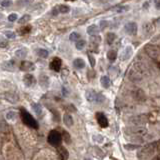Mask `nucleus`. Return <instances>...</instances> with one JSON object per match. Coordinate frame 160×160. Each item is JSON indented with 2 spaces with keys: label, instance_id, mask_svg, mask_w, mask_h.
Masks as SVG:
<instances>
[{
  "label": "nucleus",
  "instance_id": "46",
  "mask_svg": "<svg viewBox=\"0 0 160 160\" xmlns=\"http://www.w3.org/2000/svg\"><path fill=\"white\" fill-rule=\"evenodd\" d=\"M159 3H160V1H156L155 2V4H156V8L157 9H159L160 7H159Z\"/></svg>",
  "mask_w": 160,
  "mask_h": 160
},
{
  "label": "nucleus",
  "instance_id": "16",
  "mask_svg": "<svg viewBox=\"0 0 160 160\" xmlns=\"http://www.w3.org/2000/svg\"><path fill=\"white\" fill-rule=\"evenodd\" d=\"M85 94H86V99L89 102H95L97 93L94 90H87Z\"/></svg>",
  "mask_w": 160,
  "mask_h": 160
},
{
  "label": "nucleus",
  "instance_id": "7",
  "mask_svg": "<svg viewBox=\"0 0 160 160\" xmlns=\"http://www.w3.org/2000/svg\"><path fill=\"white\" fill-rule=\"evenodd\" d=\"M23 82L27 87H34L36 85V79L32 74H25L23 77Z\"/></svg>",
  "mask_w": 160,
  "mask_h": 160
},
{
  "label": "nucleus",
  "instance_id": "38",
  "mask_svg": "<svg viewBox=\"0 0 160 160\" xmlns=\"http://www.w3.org/2000/svg\"><path fill=\"white\" fill-rule=\"evenodd\" d=\"M88 59H89V61H90V65H91V67H94L95 66V58L93 57V55H91V54H88Z\"/></svg>",
  "mask_w": 160,
  "mask_h": 160
},
{
  "label": "nucleus",
  "instance_id": "22",
  "mask_svg": "<svg viewBox=\"0 0 160 160\" xmlns=\"http://www.w3.org/2000/svg\"><path fill=\"white\" fill-rule=\"evenodd\" d=\"M27 49L25 48H22V49H19V50H16L15 51V56L17 57V58H24V57H26V55H27Z\"/></svg>",
  "mask_w": 160,
  "mask_h": 160
},
{
  "label": "nucleus",
  "instance_id": "6",
  "mask_svg": "<svg viewBox=\"0 0 160 160\" xmlns=\"http://www.w3.org/2000/svg\"><path fill=\"white\" fill-rule=\"evenodd\" d=\"M125 31L130 35H136L138 31V26L135 22H128L125 25Z\"/></svg>",
  "mask_w": 160,
  "mask_h": 160
},
{
  "label": "nucleus",
  "instance_id": "34",
  "mask_svg": "<svg viewBox=\"0 0 160 160\" xmlns=\"http://www.w3.org/2000/svg\"><path fill=\"white\" fill-rule=\"evenodd\" d=\"M58 9H59V12H61V13H68L70 10L69 6H68V5H64V4L60 5V6L58 7Z\"/></svg>",
  "mask_w": 160,
  "mask_h": 160
},
{
  "label": "nucleus",
  "instance_id": "31",
  "mask_svg": "<svg viewBox=\"0 0 160 160\" xmlns=\"http://www.w3.org/2000/svg\"><path fill=\"white\" fill-rule=\"evenodd\" d=\"M114 11H116V12H124V11H127L129 10V6H127V5H125V6H115L113 8Z\"/></svg>",
  "mask_w": 160,
  "mask_h": 160
},
{
  "label": "nucleus",
  "instance_id": "20",
  "mask_svg": "<svg viewBox=\"0 0 160 160\" xmlns=\"http://www.w3.org/2000/svg\"><path fill=\"white\" fill-rule=\"evenodd\" d=\"M73 65L74 67L78 68V69H81V68L85 67V61L81 58H77L73 61Z\"/></svg>",
  "mask_w": 160,
  "mask_h": 160
},
{
  "label": "nucleus",
  "instance_id": "43",
  "mask_svg": "<svg viewBox=\"0 0 160 160\" xmlns=\"http://www.w3.org/2000/svg\"><path fill=\"white\" fill-rule=\"evenodd\" d=\"M124 147L126 148V149H129V150H133V149H137V148L139 147L138 145H130V144H126V145H124Z\"/></svg>",
  "mask_w": 160,
  "mask_h": 160
},
{
  "label": "nucleus",
  "instance_id": "36",
  "mask_svg": "<svg viewBox=\"0 0 160 160\" xmlns=\"http://www.w3.org/2000/svg\"><path fill=\"white\" fill-rule=\"evenodd\" d=\"M105 100V97L103 96V95L101 94V93H98V94L96 95V99H95V102H97V103H102V102Z\"/></svg>",
  "mask_w": 160,
  "mask_h": 160
},
{
  "label": "nucleus",
  "instance_id": "32",
  "mask_svg": "<svg viewBox=\"0 0 160 160\" xmlns=\"http://www.w3.org/2000/svg\"><path fill=\"white\" fill-rule=\"evenodd\" d=\"M37 54L42 58H47L48 57V51L45 50V49H38L37 50Z\"/></svg>",
  "mask_w": 160,
  "mask_h": 160
},
{
  "label": "nucleus",
  "instance_id": "25",
  "mask_svg": "<svg viewBox=\"0 0 160 160\" xmlns=\"http://www.w3.org/2000/svg\"><path fill=\"white\" fill-rule=\"evenodd\" d=\"M31 107L37 115H41V113H42V107H41V105L39 103H32Z\"/></svg>",
  "mask_w": 160,
  "mask_h": 160
},
{
  "label": "nucleus",
  "instance_id": "48",
  "mask_svg": "<svg viewBox=\"0 0 160 160\" xmlns=\"http://www.w3.org/2000/svg\"><path fill=\"white\" fill-rule=\"evenodd\" d=\"M2 18H3V14H2V13H0V20H1Z\"/></svg>",
  "mask_w": 160,
  "mask_h": 160
},
{
  "label": "nucleus",
  "instance_id": "24",
  "mask_svg": "<svg viewBox=\"0 0 160 160\" xmlns=\"http://www.w3.org/2000/svg\"><path fill=\"white\" fill-rule=\"evenodd\" d=\"M100 81H101V85L104 88H108L110 86V79L108 76H102Z\"/></svg>",
  "mask_w": 160,
  "mask_h": 160
},
{
  "label": "nucleus",
  "instance_id": "45",
  "mask_svg": "<svg viewBox=\"0 0 160 160\" xmlns=\"http://www.w3.org/2000/svg\"><path fill=\"white\" fill-rule=\"evenodd\" d=\"M52 13H53V15H57V14H58V10H57V8H54V9H53Z\"/></svg>",
  "mask_w": 160,
  "mask_h": 160
},
{
  "label": "nucleus",
  "instance_id": "49",
  "mask_svg": "<svg viewBox=\"0 0 160 160\" xmlns=\"http://www.w3.org/2000/svg\"><path fill=\"white\" fill-rule=\"evenodd\" d=\"M85 160H92V159H90V158H85Z\"/></svg>",
  "mask_w": 160,
  "mask_h": 160
},
{
  "label": "nucleus",
  "instance_id": "3",
  "mask_svg": "<svg viewBox=\"0 0 160 160\" xmlns=\"http://www.w3.org/2000/svg\"><path fill=\"white\" fill-rule=\"evenodd\" d=\"M47 141L50 145L54 146V147H58V146H60V143L62 141L61 134L57 130H51L48 134V137H47Z\"/></svg>",
  "mask_w": 160,
  "mask_h": 160
},
{
  "label": "nucleus",
  "instance_id": "37",
  "mask_svg": "<svg viewBox=\"0 0 160 160\" xmlns=\"http://www.w3.org/2000/svg\"><path fill=\"white\" fill-rule=\"evenodd\" d=\"M5 36L9 39H13V38L16 37V34L13 31H5Z\"/></svg>",
  "mask_w": 160,
  "mask_h": 160
},
{
  "label": "nucleus",
  "instance_id": "29",
  "mask_svg": "<svg viewBox=\"0 0 160 160\" xmlns=\"http://www.w3.org/2000/svg\"><path fill=\"white\" fill-rule=\"evenodd\" d=\"M61 137L64 139V141H65L66 143H68V144H69V143H70V141H71V137H70V134L67 132V131H65V130H64L63 132H62Z\"/></svg>",
  "mask_w": 160,
  "mask_h": 160
},
{
  "label": "nucleus",
  "instance_id": "21",
  "mask_svg": "<svg viewBox=\"0 0 160 160\" xmlns=\"http://www.w3.org/2000/svg\"><path fill=\"white\" fill-rule=\"evenodd\" d=\"M40 85L44 88H46L49 85V78L46 75H40Z\"/></svg>",
  "mask_w": 160,
  "mask_h": 160
},
{
  "label": "nucleus",
  "instance_id": "27",
  "mask_svg": "<svg viewBox=\"0 0 160 160\" xmlns=\"http://www.w3.org/2000/svg\"><path fill=\"white\" fill-rule=\"evenodd\" d=\"M117 57V52L115 50H109L107 53V58L109 59L110 61H114Z\"/></svg>",
  "mask_w": 160,
  "mask_h": 160
},
{
  "label": "nucleus",
  "instance_id": "42",
  "mask_svg": "<svg viewBox=\"0 0 160 160\" xmlns=\"http://www.w3.org/2000/svg\"><path fill=\"white\" fill-rule=\"evenodd\" d=\"M0 4L2 5L3 7H9L11 4H12V1H1Z\"/></svg>",
  "mask_w": 160,
  "mask_h": 160
},
{
  "label": "nucleus",
  "instance_id": "39",
  "mask_svg": "<svg viewBox=\"0 0 160 160\" xmlns=\"http://www.w3.org/2000/svg\"><path fill=\"white\" fill-rule=\"evenodd\" d=\"M107 26H108V21H105V20H101V21H100V28H101L102 30L105 29Z\"/></svg>",
  "mask_w": 160,
  "mask_h": 160
},
{
  "label": "nucleus",
  "instance_id": "14",
  "mask_svg": "<svg viewBox=\"0 0 160 160\" xmlns=\"http://www.w3.org/2000/svg\"><path fill=\"white\" fill-rule=\"evenodd\" d=\"M133 53V50H132V47L131 46H127L126 48L123 50L122 54H121V60H127V59L130 58V56L132 55Z\"/></svg>",
  "mask_w": 160,
  "mask_h": 160
},
{
  "label": "nucleus",
  "instance_id": "1",
  "mask_svg": "<svg viewBox=\"0 0 160 160\" xmlns=\"http://www.w3.org/2000/svg\"><path fill=\"white\" fill-rule=\"evenodd\" d=\"M159 150V142H155V143H150L146 145L145 147L142 148L140 151L137 152V157L139 159H146L149 156H151L155 151Z\"/></svg>",
  "mask_w": 160,
  "mask_h": 160
},
{
  "label": "nucleus",
  "instance_id": "15",
  "mask_svg": "<svg viewBox=\"0 0 160 160\" xmlns=\"http://www.w3.org/2000/svg\"><path fill=\"white\" fill-rule=\"evenodd\" d=\"M101 41L100 36H92L90 39V49L94 50V47H98V44Z\"/></svg>",
  "mask_w": 160,
  "mask_h": 160
},
{
  "label": "nucleus",
  "instance_id": "5",
  "mask_svg": "<svg viewBox=\"0 0 160 160\" xmlns=\"http://www.w3.org/2000/svg\"><path fill=\"white\" fill-rule=\"evenodd\" d=\"M95 116H96V119H97V122H98V124L100 125L102 128H106V127H108L109 122H108L107 117H106L103 113H101V112H97Z\"/></svg>",
  "mask_w": 160,
  "mask_h": 160
},
{
  "label": "nucleus",
  "instance_id": "13",
  "mask_svg": "<svg viewBox=\"0 0 160 160\" xmlns=\"http://www.w3.org/2000/svg\"><path fill=\"white\" fill-rule=\"evenodd\" d=\"M35 66L31 61H22L20 63V70L22 71H30V70H33Z\"/></svg>",
  "mask_w": 160,
  "mask_h": 160
},
{
  "label": "nucleus",
  "instance_id": "35",
  "mask_svg": "<svg viewBox=\"0 0 160 160\" xmlns=\"http://www.w3.org/2000/svg\"><path fill=\"white\" fill-rule=\"evenodd\" d=\"M69 39L71 40V41H76V40L80 39V34L77 33V32H73V33L70 34Z\"/></svg>",
  "mask_w": 160,
  "mask_h": 160
},
{
  "label": "nucleus",
  "instance_id": "19",
  "mask_svg": "<svg viewBox=\"0 0 160 160\" xmlns=\"http://www.w3.org/2000/svg\"><path fill=\"white\" fill-rule=\"evenodd\" d=\"M63 122H64V124H65L66 126L71 127L72 125H73V118H72L71 115H69V114H64Z\"/></svg>",
  "mask_w": 160,
  "mask_h": 160
},
{
  "label": "nucleus",
  "instance_id": "26",
  "mask_svg": "<svg viewBox=\"0 0 160 160\" xmlns=\"http://www.w3.org/2000/svg\"><path fill=\"white\" fill-rule=\"evenodd\" d=\"M115 39H116V34L115 33H112V32L107 33V35H106V41H107L108 44H112V43L115 41Z\"/></svg>",
  "mask_w": 160,
  "mask_h": 160
},
{
  "label": "nucleus",
  "instance_id": "18",
  "mask_svg": "<svg viewBox=\"0 0 160 160\" xmlns=\"http://www.w3.org/2000/svg\"><path fill=\"white\" fill-rule=\"evenodd\" d=\"M87 33L91 36H96L99 33V28L96 25H90L87 28Z\"/></svg>",
  "mask_w": 160,
  "mask_h": 160
},
{
  "label": "nucleus",
  "instance_id": "11",
  "mask_svg": "<svg viewBox=\"0 0 160 160\" xmlns=\"http://www.w3.org/2000/svg\"><path fill=\"white\" fill-rule=\"evenodd\" d=\"M142 30H143L144 34L146 35H150L154 32V25L151 22H145L142 25Z\"/></svg>",
  "mask_w": 160,
  "mask_h": 160
},
{
  "label": "nucleus",
  "instance_id": "10",
  "mask_svg": "<svg viewBox=\"0 0 160 160\" xmlns=\"http://www.w3.org/2000/svg\"><path fill=\"white\" fill-rule=\"evenodd\" d=\"M57 154H58L59 158L61 160H67L69 157V153H68L67 149L63 146H58L57 147Z\"/></svg>",
  "mask_w": 160,
  "mask_h": 160
},
{
  "label": "nucleus",
  "instance_id": "4",
  "mask_svg": "<svg viewBox=\"0 0 160 160\" xmlns=\"http://www.w3.org/2000/svg\"><path fill=\"white\" fill-rule=\"evenodd\" d=\"M145 52L147 53V55H149L151 58L153 59H158L159 58V48L155 45L152 44H147L144 48Z\"/></svg>",
  "mask_w": 160,
  "mask_h": 160
},
{
  "label": "nucleus",
  "instance_id": "41",
  "mask_svg": "<svg viewBox=\"0 0 160 160\" xmlns=\"http://www.w3.org/2000/svg\"><path fill=\"white\" fill-rule=\"evenodd\" d=\"M15 116H16V113L13 112V111H10L9 113H7L6 117H7V119H14Z\"/></svg>",
  "mask_w": 160,
  "mask_h": 160
},
{
  "label": "nucleus",
  "instance_id": "9",
  "mask_svg": "<svg viewBox=\"0 0 160 160\" xmlns=\"http://www.w3.org/2000/svg\"><path fill=\"white\" fill-rule=\"evenodd\" d=\"M61 65H62V61L60 58H57V57H55V58H53V60L51 61L50 63V69L53 70V71H59L60 70V68H61Z\"/></svg>",
  "mask_w": 160,
  "mask_h": 160
},
{
  "label": "nucleus",
  "instance_id": "28",
  "mask_svg": "<svg viewBox=\"0 0 160 160\" xmlns=\"http://www.w3.org/2000/svg\"><path fill=\"white\" fill-rule=\"evenodd\" d=\"M85 45H86V41L85 40H83V39H80V40H78L77 42H76V48L78 49V50H82L83 48L85 47Z\"/></svg>",
  "mask_w": 160,
  "mask_h": 160
},
{
  "label": "nucleus",
  "instance_id": "12",
  "mask_svg": "<svg viewBox=\"0 0 160 160\" xmlns=\"http://www.w3.org/2000/svg\"><path fill=\"white\" fill-rule=\"evenodd\" d=\"M130 131L135 135H138V136H143L147 133V129L145 127L142 126H137V127H133L130 129Z\"/></svg>",
  "mask_w": 160,
  "mask_h": 160
},
{
  "label": "nucleus",
  "instance_id": "44",
  "mask_svg": "<svg viewBox=\"0 0 160 160\" xmlns=\"http://www.w3.org/2000/svg\"><path fill=\"white\" fill-rule=\"evenodd\" d=\"M7 44H8L7 41H5V40H0V47H1V48H5V47L7 46Z\"/></svg>",
  "mask_w": 160,
  "mask_h": 160
},
{
  "label": "nucleus",
  "instance_id": "23",
  "mask_svg": "<svg viewBox=\"0 0 160 160\" xmlns=\"http://www.w3.org/2000/svg\"><path fill=\"white\" fill-rule=\"evenodd\" d=\"M135 98H136L137 100H139V101H144V100H145V94H144V92L142 90L138 89V90L135 92Z\"/></svg>",
  "mask_w": 160,
  "mask_h": 160
},
{
  "label": "nucleus",
  "instance_id": "17",
  "mask_svg": "<svg viewBox=\"0 0 160 160\" xmlns=\"http://www.w3.org/2000/svg\"><path fill=\"white\" fill-rule=\"evenodd\" d=\"M129 78H130V80H132V81H137V80H141L142 76L140 75V73L137 71H135V70H131L130 72H129Z\"/></svg>",
  "mask_w": 160,
  "mask_h": 160
},
{
  "label": "nucleus",
  "instance_id": "8",
  "mask_svg": "<svg viewBox=\"0 0 160 160\" xmlns=\"http://www.w3.org/2000/svg\"><path fill=\"white\" fill-rule=\"evenodd\" d=\"M1 68L6 71H14L16 68V62L15 60H8V61H4L1 64Z\"/></svg>",
  "mask_w": 160,
  "mask_h": 160
},
{
  "label": "nucleus",
  "instance_id": "40",
  "mask_svg": "<svg viewBox=\"0 0 160 160\" xmlns=\"http://www.w3.org/2000/svg\"><path fill=\"white\" fill-rule=\"evenodd\" d=\"M16 19H17V14H15V13H12V14H10L8 16V20H9V21H11V22L15 21Z\"/></svg>",
  "mask_w": 160,
  "mask_h": 160
},
{
  "label": "nucleus",
  "instance_id": "30",
  "mask_svg": "<svg viewBox=\"0 0 160 160\" xmlns=\"http://www.w3.org/2000/svg\"><path fill=\"white\" fill-rule=\"evenodd\" d=\"M30 30H31V26L26 25V26H24V27H22V28H20V29H19V33L21 34V35H23V34L29 33Z\"/></svg>",
  "mask_w": 160,
  "mask_h": 160
},
{
  "label": "nucleus",
  "instance_id": "33",
  "mask_svg": "<svg viewBox=\"0 0 160 160\" xmlns=\"http://www.w3.org/2000/svg\"><path fill=\"white\" fill-rule=\"evenodd\" d=\"M30 20V15H23V16L21 17V18L18 20V23L20 24H24V23H27L28 21Z\"/></svg>",
  "mask_w": 160,
  "mask_h": 160
},
{
  "label": "nucleus",
  "instance_id": "2",
  "mask_svg": "<svg viewBox=\"0 0 160 160\" xmlns=\"http://www.w3.org/2000/svg\"><path fill=\"white\" fill-rule=\"evenodd\" d=\"M21 119H22V121H23V123L25 125L31 127V128L38 129L37 121H36V120L32 117L31 114H30L26 109H24V108H22L21 109Z\"/></svg>",
  "mask_w": 160,
  "mask_h": 160
},
{
  "label": "nucleus",
  "instance_id": "47",
  "mask_svg": "<svg viewBox=\"0 0 160 160\" xmlns=\"http://www.w3.org/2000/svg\"><path fill=\"white\" fill-rule=\"evenodd\" d=\"M152 160H160V158H159V156H155V157H153V159Z\"/></svg>",
  "mask_w": 160,
  "mask_h": 160
}]
</instances>
